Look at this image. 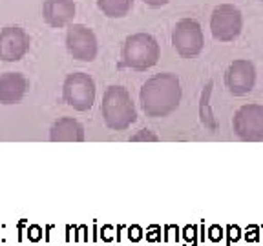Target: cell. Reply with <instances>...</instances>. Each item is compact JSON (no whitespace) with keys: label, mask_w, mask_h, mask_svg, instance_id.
I'll return each mask as SVG.
<instances>
[{"label":"cell","mask_w":263,"mask_h":246,"mask_svg":"<svg viewBox=\"0 0 263 246\" xmlns=\"http://www.w3.org/2000/svg\"><path fill=\"white\" fill-rule=\"evenodd\" d=\"M259 2H261V4H263V0H259Z\"/></svg>","instance_id":"cell-19"},{"label":"cell","mask_w":263,"mask_h":246,"mask_svg":"<svg viewBox=\"0 0 263 246\" xmlns=\"http://www.w3.org/2000/svg\"><path fill=\"white\" fill-rule=\"evenodd\" d=\"M234 133L247 142L263 140V106L259 104H245L234 115L232 120Z\"/></svg>","instance_id":"cell-8"},{"label":"cell","mask_w":263,"mask_h":246,"mask_svg":"<svg viewBox=\"0 0 263 246\" xmlns=\"http://www.w3.org/2000/svg\"><path fill=\"white\" fill-rule=\"evenodd\" d=\"M101 115L110 130L124 131L137 120V110L130 93L123 86H110L104 91Z\"/></svg>","instance_id":"cell-2"},{"label":"cell","mask_w":263,"mask_h":246,"mask_svg":"<svg viewBox=\"0 0 263 246\" xmlns=\"http://www.w3.org/2000/svg\"><path fill=\"white\" fill-rule=\"evenodd\" d=\"M121 57H123V64L130 70L146 71L157 64L161 57V49L152 35L134 33L124 40Z\"/></svg>","instance_id":"cell-3"},{"label":"cell","mask_w":263,"mask_h":246,"mask_svg":"<svg viewBox=\"0 0 263 246\" xmlns=\"http://www.w3.org/2000/svg\"><path fill=\"white\" fill-rule=\"evenodd\" d=\"M62 97L66 104L77 111L91 110L95 102V82L90 75L77 71L70 73L62 84Z\"/></svg>","instance_id":"cell-4"},{"label":"cell","mask_w":263,"mask_h":246,"mask_svg":"<svg viewBox=\"0 0 263 246\" xmlns=\"http://www.w3.org/2000/svg\"><path fill=\"white\" fill-rule=\"evenodd\" d=\"M41 237H42L41 228H39V226H29V228H28V239H29V241L37 242V241H41Z\"/></svg>","instance_id":"cell-16"},{"label":"cell","mask_w":263,"mask_h":246,"mask_svg":"<svg viewBox=\"0 0 263 246\" xmlns=\"http://www.w3.org/2000/svg\"><path fill=\"white\" fill-rule=\"evenodd\" d=\"M243 29V16L236 6L221 4L212 11L210 31L218 42H232L239 37Z\"/></svg>","instance_id":"cell-6"},{"label":"cell","mask_w":263,"mask_h":246,"mask_svg":"<svg viewBox=\"0 0 263 246\" xmlns=\"http://www.w3.org/2000/svg\"><path fill=\"white\" fill-rule=\"evenodd\" d=\"M51 142H82L84 140V128L79 120L71 117H62L55 120L49 130Z\"/></svg>","instance_id":"cell-13"},{"label":"cell","mask_w":263,"mask_h":246,"mask_svg":"<svg viewBox=\"0 0 263 246\" xmlns=\"http://www.w3.org/2000/svg\"><path fill=\"white\" fill-rule=\"evenodd\" d=\"M97 8L108 18H124L134 8V0H97Z\"/></svg>","instance_id":"cell-14"},{"label":"cell","mask_w":263,"mask_h":246,"mask_svg":"<svg viewBox=\"0 0 263 246\" xmlns=\"http://www.w3.org/2000/svg\"><path fill=\"white\" fill-rule=\"evenodd\" d=\"M75 16L73 0H44L42 4V18L49 28L61 29L70 26Z\"/></svg>","instance_id":"cell-11"},{"label":"cell","mask_w":263,"mask_h":246,"mask_svg":"<svg viewBox=\"0 0 263 246\" xmlns=\"http://www.w3.org/2000/svg\"><path fill=\"white\" fill-rule=\"evenodd\" d=\"M225 84L229 91L236 97L251 93L256 84V68L251 60L238 58L229 66L225 73Z\"/></svg>","instance_id":"cell-10"},{"label":"cell","mask_w":263,"mask_h":246,"mask_svg":"<svg viewBox=\"0 0 263 246\" xmlns=\"http://www.w3.org/2000/svg\"><path fill=\"white\" fill-rule=\"evenodd\" d=\"M31 38L18 26H8L0 31V60L18 62L28 55Z\"/></svg>","instance_id":"cell-9"},{"label":"cell","mask_w":263,"mask_h":246,"mask_svg":"<svg viewBox=\"0 0 263 246\" xmlns=\"http://www.w3.org/2000/svg\"><path fill=\"white\" fill-rule=\"evenodd\" d=\"M132 142H157L159 140V137L154 135L150 130H141L137 131L136 135H132Z\"/></svg>","instance_id":"cell-15"},{"label":"cell","mask_w":263,"mask_h":246,"mask_svg":"<svg viewBox=\"0 0 263 246\" xmlns=\"http://www.w3.org/2000/svg\"><path fill=\"white\" fill-rule=\"evenodd\" d=\"M66 49L79 62H91L97 58L99 42L95 33L84 24H70L66 31Z\"/></svg>","instance_id":"cell-7"},{"label":"cell","mask_w":263,"mask_h":246,"mask_svg":"<svg viewBox=\"0 0 263 246\" xmlns=\"http://www.w3.org/2000/svg\"><path fill=\"white\" fill-rule=\"evenodd\" d=\"M144 4L150 6V8H161V6H166L170 0H143Z\"/></svg>","instance_id":"cell-17"},{"label":"cell","mask_w":263,"mask_h":246,"mask_svg":"<svg viewBox=\"0 0 263 246\" xmlns=\"http://www.w3.org/2000/svg\"><path fill=\"white\" fill-rule=\"evenodd\" d=\"M172 46L183 58H194L203 51L205 37L199 22L194 18H183L172 31Z\"/></svg>","instance_id":"cell-5"},{"label":"cell","mask_w":263,"mask_h":246,"mask_svg":"<svg viewBox=\"0 0 263 246\" xmlns=\"http://www.w3.org/2000/svg\"><path fill=\"white\" fill-rule=\"evenodd\" d=\"M179 78L174 73H159L148 78L141 88L139 100L143 111L152 119H163L177 110L181 102Z\"/></svg>","instance_id":"cell-1"},{"label":"cell","mask_w":263,"mask_h":246,"mask_svg":"<svg viewBox=\"0 0 263 246\" xmlns=\"http://www.w3.org/2000/svg\"><path fill=\"white\" fill-rule=\"evenodd\" d=\"M28 91V80L18 71L0 75V104H16Z\"/></svg>","instance_id":"cell-12"},{"label":"cell","mask_w":263,"mask_h":246,"mask_svg":"<svg viewBox=\"0 0 263 246\" xmlns=\"http://www.w3.org/2000/svg\"><path fill=\"white\" fill-rule=\"evenodd\" d=\"M128 237H130L132 241H139V239H141V230L137 228V226L134 230L130 228V234H128Z\"/></svg>","instance_id":"cell-18"}]
</instances>
